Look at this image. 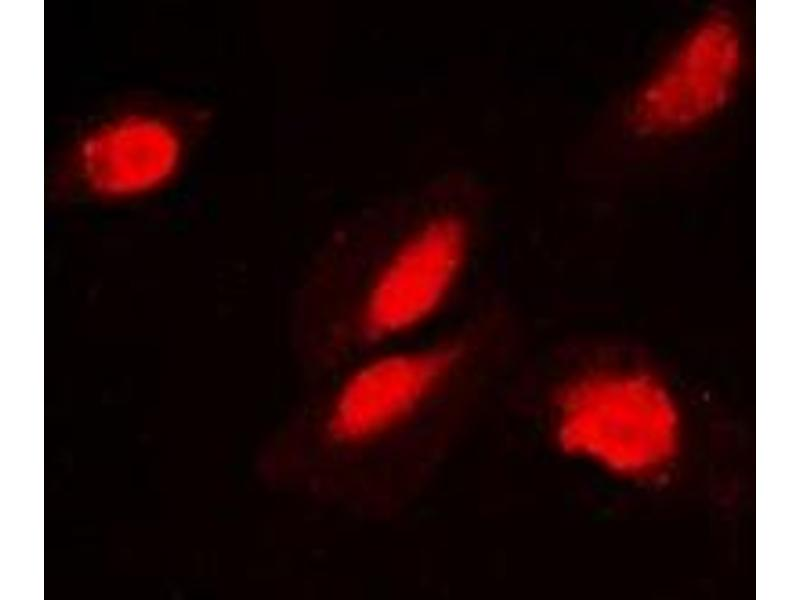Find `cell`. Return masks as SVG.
<instances>
[{
	"mask_svg": "<svg viewBox=\"0 0 800 600\" xmlns=\"http://www.w3.org/2000/svg\"><path fill=\"white\" fill-rule=\"evenodd\" d=\"M739 68L734 26L722 16L707 20L640 92L634 123L644 131L666 132L703 120L727 102Z\"/></svg>",
	"mask_w": 800,
	"mask_h": 600,
	"instance_id": "3",
	"label": "cell"
},
{
	"mask_svg": "<svg viewBox=\"0 0 800 600\" xmlns=\"http://www.w3.org/2000/svg\"><path fill=\"white\" fill-rule=\"evenodd\" d=\"M456 353L451 348L394 353L358 369L341 388L330 430L344 442H359L394 427L443 380Z\"/></svg>",
	"mask_w": 800,
	"mask_h": 600,
	"instance_id": "4",
	"label": "cell"
},
{
	"mask_svg": "<svg viewBox=\"0 0 800 600\" xmlns=\"http://www.w3.org/2000/svg\"><path fill=\"white\" fill-rule=\"evenodd\" d=\"M80 170L88 185L109 196H125L160 186L175 172L180 139L165 122L129 116L92 133L80 149Z\"/></svg>",
	"mask_w": 800,
	"mask_h": 600,
	"instance_id": "5",
	"label": "cell"
},
{
	"mask_svg": "<svg viewBox=\"0 0 800 600\" xmlns=\"http://www.w3.org/2000/svg\"><path fill=\"white\" fill-rule=\"evenodd\" d=\"M466 254L459 220L440 217L408 238L376 277L366 299L363 326L374 339L423 323L444 303Z\"/></svg>",
	"mask_w": 800,
	"mask_h": 600,
	"instance_id": "2",
	"label": "cell"
},
{
	"mask_svg": "<svg viewBox=\"0 0 800 600\" xmlns=\"http://www.w3.org/2000/svg\"><path fill=\"white\" fill-rule=\"evenodd\" d=\"M554 429L564 452L630 478L660 472L680 443L672 397L635 372L596 373L570 383L558 396Z\"/></svg>",
	"mask_w": 800,
	"mask_h": 600,
	"instance_id": "1",
	"label": "cell"
}]
</instances>
